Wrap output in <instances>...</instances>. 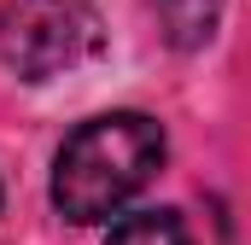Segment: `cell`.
<instances>
[{
	"label": "cell",
	"instance_id": "1",
	"mask_svg": "<svg viewBox=\"0 0 251 245\" xmlns=\"http://www.w3.org/2000/svg\"><path fill=\"white\" fill-rule=\"evenodd\" d=\"M164 164V128L146 111H105L82 122L59 146L53 164V204L64 222H105L117 216Z\"/></svg>",
	"mask_w": 251,
	"mask_h": 245
},
{
	"label": "cell",
	"instance_id": "2",
	"mask_svg": "<svg viewBox=\"0 0 251 245\" xmlns=\"http://www.w3.org/2000/svg\"><path fill=\"white\" fill-rule=\"evenodd\" d=\"M100 6L94 0H0V59L24 82H47L100 53Z\"/></svg>",
	"mask_w": 251,
	"mask_h": 245
},
{
	"label": "cell",
	"instance_id": "3",
	"mask_svg": "<svg viewBox=\"0 0 251 245\" xmlns=\"http://www.w3.org/2000/svg\"><path fill=\"white\" fill-rule=\"evenodd\" d=\"M158 18L176 47H204L222 18V0H158Z\"/></svg>",
	"mask_w": 251,
	"mask_h": 245
},
{
	"label": "cell",
	"instance_id": "4",
	"mask_svg": "<svg viewBox=\"0 0 251 245\" xmlns=\"http://www.w3.org/2000/svg\"><path fill=\"white\" fill-rule=\"evenodd\" d=\"M105 245H193V240H187V222L176 210H134V216H123L111 228Z\"/></svg>",
	"mask_w": 251,
	"mask_h": 245
}]
</instances>
